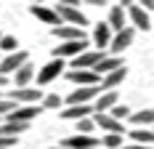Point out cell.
<instances>
[{"label":"cell","instance_id":"cell-1","mask_svg":"<svg viewBox=\"0 0 154 149\" xmlns=\"http://www.w3.org/2000/svg\"><path fill=\"white\" fill-rule=\"evenodd\" d=\"M91 48L88 37L85 40H69V43H59V48H53V59H77Z\"/></svg>","mask_w":154,"mask_h":149},{"label":"cell","instance_id":"cell-2","mask_svg":"<svg viewBox=\"0 0 154 149\" xmlns=\"http://www.w3.org/2000/svg\"><path fill=\"white\" fill-rule=\"evenodd\" d=\"M29 14L35 16V19H40L43 24H48L51 30H59V27H64V19L59 16V11L56 8H48V5H29Z\"/></svg>","mask_w":154,"mask_h":149},{"label":"cell","instance_id":"cell-3","mask_svg":"<svg viewBox=\"0 0 154 149\" xmlns=\"http://www.w3.org/2000/svg\"><path fill=\"white\" fill-rule=\"evenodd\" d=\"M56 11H59V16L64 19V24H69V27H80V30H82V27L88 24L85 14H82L77 5H66V3L59 0V3H56Z\"/></svg>","mask_w":154,"mask_h":149},{"label":"cell","instance_id":"cell-4","mask_svg":"<svg viewBox=\"0 0 154 149\" xmlns=\"http://www.w3.org/2000/svg\"><path fill=\"white\" fill-rule=\"evenodd\" d=\"M24 64H29V53H27V51H16V53H11V56H5V59L0 61V74H3V77L16 74Z\"/></svg>","mask_w":154,"mask_h":149},{"label":"cell","instance_id":"cell-5","mask_svg":"<svg viewBox=\"0 0 154 149\" xmlns=\"http://www.w3.org/2000/svg\"><path fill=\"white\" fill-rule=\"evenodd\" d=\"M14 104H21V106H27V104H43V99H45V93L43 90H37V88H16L11 90V96H8Z\"/></svg>","mask_w":154,"mask_h":149},{"label":"cell","instance_id":"cell-6","mask_svg":"<svg viewBox=\"0 0 154 149\" xmlns=\"http://www.w3.org/2000/svg\"><path fill=\"white\" fill-rule=\"evenodd\" d=\"M66 80L75 83L80 88H91V85H101V77L93 72V69H69L66 72Z\"/></svg>","mask_w":154,"mask_h":149},{"label":"cell","instance_id":"cell-7","mask_svg":"<svg viewBox=\"0 0 154 149\" xmlns=\"http://www.w3.org/2000/svg\"><path fill=\"white\" fill-rule=\"evenodd\" d=\"M64 69V59H51L45 67H40L37 69V85H48V83H53Z\"/></svg>","mask_w":154,"mask_h":149},{"label":"cell","instance_id":"cell-8","mask_svg":"<svg viewBox=\"0 0 154 149\" xmlns=\"http://www.w3.org/2000/svg\"><path fill=\"white\" fill-rule=\"evenodd\" d=\"M40 112H45L40 104H27V106H16V112H11L8 117H5V122H27L29 125L32 120L37 117Z\"/></svg>","mask_w":154,"mask_h":149},{"label":"cell","instance_id":"cell-9","mask_svg":"<svg viewBox=\"0 0 154 149\" xmlns=\"http://www.w3.org/2000/svg\"><path fill=\"white\" fill-rule=\"evenodd\" d=\"M104 56H106V51H85L82 56L72 59V69H96Z\"/></svg>","mask_w":154,"mask_h":149},{"label":"cell","instance_id":"cell-10","mask_svg":"<svg viewBox=\"0 0 154 149\" xmlns=\"http://www.w3.org/2000/svg\"><path fill=\"white\" fill-rule=\"evenodd\" d=\"M93 96H101V85H91V88H77L66 96V104L69 106H82L88 104Z\"/></svg>","mask_w":154,"mask_h":149},{"label":"cell","instance_id":"cell-11","mask_svg":"<svg viewBox=\"0 0 154 149\" xmlns=\"http://www.w3.org/2000/svg\"><path fill=\"white\" fill-rule=\"evenodd\" d=\"M112 40H114V35H112L109 21H101V24H96V27H93V43H96V51L112 48Z\"/></svg>","mask_w":154,"mask_h":149},{"label":"cell","instance_id":"cell-12","mask_svg":"<svg viewBox=\"0 0 154 149\" xmlns=\"http://www.w3.org/2000/svg\"><path fill=\"white\" fill-rule=\"evenodd\" d=\"M128 16H130V21H133V27H136V30H143V32L152 30V19H149V11H143L138 3H133V5L128 8Z\"/></svg>","mask_w":154,"mask_h":149},{"label":"cell","instance_id":"cell-13","mask_svg":"<svg viewBox=\"0 0 154 149\" xmlns=\"http://www.w3.org/2000/svg\"><path fill=\"white\" fill-rule=\"evenodd\" d=\"M93 120H96V125H98L104 133H125L122 122H120L117 117H112L109 112H104V115H101V112H96V115H93Z\"/></svg>","mask_w":154,"mask_h":149},{"label":"cell","instance_id":"cell-14","mask_svg":"<svg viewBox=\"0 0 154 149\" xmlns=\"http://www.w3.org/2000/svg\"><path fill=\"white\" fill-rule=\"evenodd\" d=\"M61 147H66V149H96V147H101V141H98L96 136H82V133H75V136H69V138L64 141Z\"/></svg>","mask_w":154,"mask_h":149},{"label":"cell","instance_id":"cell-15","mask_svg":"<svg viewBox=\"0 0 154 149\" xmlns=\"http://www.w3.org/2000/svg\"><path fill=\"white\" fill-rule=\"evenodd\" d=\"M133 37H136V27H125L122 32H117V35H114V40H112V48H109V51H112V56L122 53L125 48L133 43Z\"/></svg>","mask_w":154,"mask_h":149},{"label":"cell","instance_id":"cell-16","mask_svg":"<svg viewBox=\"0 0 154 149\" xmlns=\"http://www.w3.org/2000/svg\"><path fill=\"white\" fill-rule=\"evenodd\" d=\"M91 115H96V106L91 104H82V106H66L61 112L64 120H75V122H80V120H88Z\"/></svg>","mask_w":154,"mask_h":149},{"label":"cell","instance_id":"cell-17","mask_svg":"<svg viewBox=\"0 0 154 149\" xmlns=\"http://www.w3.org/2000/svg\"><path fill=\"white\" fill-rule=\"evenodd\" d=\"M120 67H125L122 59H120V56H112V53H106V56L101 59V64H98L93 72L98 74V77H106V74H112L114 69H120Z\"/></svg>","mask_w":154,"mask_h":149},{"label":"cell","instance_id":"cell-18","mask_svg":"<svg viewBox=\"0 0 154 149\" xmlns=\"http://www.w3.org/2000/svg\"><path fill=\"white\" fill-rule=\"evenodd\" d=\"M125 21H128V14H125V8L120 5V3H117V5H112V8H109V27L114 30V35L125 30Z\"/></svg>","mask_w":154,"mask_h":149},{"label":"cell","instance_id":"cell-19","mask_svg":"<svg viewBox=\"0 0 154 149\" xmlns=\"http://www.w3.org/2000/svg\"><path fill=\"white\" fill-rule=\"evenodd\" d=\"M51 35L59 37L61 43H69V40H85L82 30H80V27H69V24H64V27H59V30H51Z\"/></svg>","mask_w":154,"mask_h":149},{"label":"cell","instance_id":"cell-20","mask_svg":"<svg viewBox=\"0 0 154 149\" xmlns=\"http://www.w3.org/2000/svg\"><path fill=\"white\" fill-rule=\"evenodd\" d=\"M117 106V90H104L98 99H96V112H112Z\"/></svg>","mask_w":154,"mask_h":149},{"label":"cell","instance_id":"cell-21","mask_svg":"<svg viewBox=\"0 0 154 149\" xmlns=\"http://www.w3.org/2000/svg\"><path fill=\"white\" fill-rule=\"evenodd\" d=\"M125 77H128V69L125 67H120V69H114L112 74H106V77H101V90H114L120 83H122Z\"/></svg>","mask_w":154,"mask_h":149},{"label":"cell","instance_id":"cell-22","mask_svg":"<svg viewBox=\"0 0 154 149\" xmlns=\"http://www.w3.org/2000/svg\"><path fill=\"white\" fill-rule=\"evenodd\" d=\"M128 136L133 138V144H141V147H154V131H152V128H133Z\"/></svg>","mask_w":154,"mask_h":149},{"label":"cell","instance_id":"cell-23","mask_svg":"<svg viewBox=\"0 0 154 149\" xmlns=\"http://www.w3.org/2000/svg\"><path fill=\"white\" fill-rule=\"evenodd\" d=\"M130 122H133L136 128H152V131H154V109L133 112V115H130Z\"/></svg>","mask_w":154,"mask_h":149},{"label":"cell","instance_id":"cell-24","mask_svg":"<svg viewBox=\"0 0 154 149\" xmlns=\"http://www.w3.org/2000/svg\"><path fill=\"white\" fill-rule=\"evenodd\" d=\"M32 77H35V67H32V64H24V67H21V69H19V72L14 74L16 88H29Z\"/></svg>","mask_w":154,"mask_h":149},{"label":"cell","instance_id":"cell-25","mask_svg":"<svg viewBox=\"0 0 154 149\" xmlns=\"http://www.w3.org/2000/svg\"><path fill=\"white\" fill-rule=\"evenodd\" d=\"M29 125L27 122H3L0 125V136H11V138H19V133H24Z\"/></svg>","mask_w":154,"mask_h":149},{"label":"cell","instance_id":"cell-26","mask_svg":"<svg viewBox=\"0 0 154 149\" xmlns=\"http://www.w3.org/2000/svg\"><path fill=\"white\" fill-rule=\"evenodd\" d=\"M101 147L104 149H122V133H106L104 138H101Z\"/></svg>","mask_w":154,"mask_h":149},{"label":"cell","instance_id":"cell-27","mask_svg":"<svg viewBox=\"0 0 154 149\" xmlns=\"http://www.w3.org/2000/svg\"><path fill=\"white\" fill-rule=\"evenodd\" d=\"M0 51H5V53L11 56V53L21 51V48H19V40H16L14 35H3V40H0Z\"/></svg>","mask_w":154,"mask_h":149},{"label":"cell","instance_id":"cell-28","mask_svg":"<svg viewBox=\"0 0 154 149\" xmlns=\"http://www.w3.org/2000/svg\"><path fill=\"white\" fill-rule=\"evenodd\" d=\"M43 109H48V112H51V109H59V106H61V96H59V93H45V99H43Z\"/></svg>","mask_w":154,"mask_h":149},{"label":"cell","instance_id":"cell-29","mask_svg":"<svg viewBox=\"0 0 154 149\" xmlns=\"http://www.w3.org/2000/svg\"><path fill=\"white\" fill-rule=\"evenodd\" d=\"M93 128H96V120H93V117H88V120H80V122H77V131H75V133L91 136V133H93Z\"/></svg>","mask_w":154,"mask_h":149},{"label":"cell","instance_id":"cell-30","mask_svg":"<svg viewBox=\"0 0 154 149\" xmlns=\"http://www.w3.org/2000/svg\"><path fill=\"white\" fill-rule=\"evenodd\" d=\"M16 106L19 104H14L11 99H0V117H8L11 112H16Z\"/></svg>","mask_w":154,"mask_h":149},{"label":"cell","instance_id":"cell-31","mask_svg":"<svg viewBox=\"0 0 154 149\" xmlns=\"http://www.w3.org/2000/svg\"><path fill=\"white\" fill-rule=\"evenodd\" d=\"M109 115H112V117H117V120H120V122H122V120H125V117H130L133 112H130V109H128V106H125V104H117V106H114V109H112V112H109Z\"/></svg>","mask_w":154,"mask_h":149},{"label":"cell","instance_id":"cell-32","mask_svg":"<svg viewBox=\"0 0 154 149\" xmlns=\"http://www.w3.org/2000/svg\"><path fill=\"white\" fill-rule=\"evenodd\" d=\"M16 141H19V138H11V136H0V149H11V147H16Z\"/></svg>","mask_w":154,"mask_h":149},{"label":"cell","instance_id":"cell-33","mask_svg":"<svg viewBox=\"0 0 154 149\" xmlns=\"http://www.w3.org/2000/svg\"><path fill=\"white\" fill-rule=\"evenodd\" d=\"M138 5L143 8V11H154V0H141Z\"/></svg>","mask_w":154,"mask_h":149},{"label":"cell","instance_id":"cell-34","mask_svg":"<svg viewBox=\"0 0 154 149\" xmlns=\"http://www.w3.org/2000/svg\"><path fill=\"white\" fill-rule=\"evenodd\" d=\"M122 149H154V147H141V144H125Z\"/></svg>","mask_w":154,"mask_h":149},{"label":"cell","instance_id":"cell-35","mask_svg":"<svg viewBox=\"0 0 154 149\" xmlns=\"http://www.w3.org/2000/svg\"><path fill=\"white\" fill-rule=\"evenodd\" d=\"M5 83H8V77H3V74H0V88H3Z\"/></svg>","mask_w":154,"mask_h":149},{"label":"cell","instance_id":"cell-36","mask_svg":"<svg viewBox=\"0 0 154 149\" xmlns=\"http://www.w3.org/2000/svg\"><path fill=\"white\" fill-rule=\"evenodd\" d=\"M45 149H66V147H61V144H59V147H45Z\"/></svg>","mask_w":154,"mask_h":149},{"label":"cell","instance_id":"cell-37","mask_svg":"<svg viewBox=\"0 0 154 149\" xmlns=\"http://www.w3.org/2000/svg\"><path fill=\"white\" fill-rule=\"evenodd\" d=\"M96 149H104V147H96Z\"/></svg>","mask_w":154,"mask_h":149},{"label":"cell","instance_id":"cell-38","mask_svg":"<svg viewBox=\"0 0 154 149\" xmlns=\"http://www.w3.org/2000/svg\"><path fill=\"white\" fill-rule=\"evenodd\" d=\"M0 125H3V120H0Z\"/></svg>","mask_w":154,"mask_h":149},{"label":"cell","instance_id":"cell-39","mask_svg":"<svg viewBox=\"0 0 154 149\" xmlns=\"http://www.w3.org/2000/svg\"><path fill=\"white\" fill-rule=\"evenodd\" d=\"M0 40H3V35H0Z\"/></svg>","mask_w":154,"mask_h":149},{"label":"cell","instance_id":"cell-40","mask_svg":"<svg viewBox=\"0 0 154 149\" xmlns=\"http://www.w3.org/2000/svg\"><path fill=\"white\" fill-rule=\"evenodd\" d=\"M0 61H3V59H0Z\"/></svg>","mask_w":154,"mask_h":149}]
</instances>
